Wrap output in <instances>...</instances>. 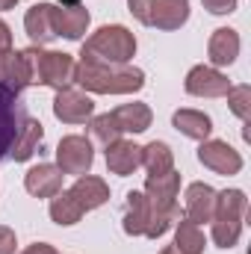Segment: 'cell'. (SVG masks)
<instances>
[{
    "instance_id": "obj_35",
    "label": "cell",
    "mask_w": 251,
    "mask_h": 254,
    "mask_svg": "<svg viewBox=\"0 0 251 254\" xmlns=\"http://www.w3.org/2000/svg\"><path fill=\"white\" fill-rule=\"evenodd\" d=\"M63 6H80V0H60Z\"/></svg>"
},
{
    "instance_id": "obj_34",
    "label": "cell",
    "mask_w": 251,
    "mask_h": 254,
    "mask_svg": "<svg viewBox=\"0 0 251 254\" xmlns=\"http://www.w3.org/2000/svg\"><path fill=\"white\" fill-rule=\"evenodd\" d=\"M160 254H181V252H178L175 246H169V249H163V252H160Z\"/></svg>"
},
{
    "instance_id": "obj_3",
    "label": "cell",
    "mask_w": 251,
    "mask_h": 254,
    "mask_svg": "<svg viewBox=\"0 0 251 254\" xmlns=\"http://www.w3.org/2000/svg\"><path fill=\"white\" fill-rule=\"evenodd\" d=\"M246 192L225 190L216 192V210H213V243L219 249H234L243 234V216H246Z\"/></svg>"
},
{
    "instance_id": "obj_32",
    "label": "cell",
    "mask_w": 251,
    "mask_h": 254,
    "mask_svg": "<svg viewBox=\"0 0 251 254\" xmlns=\"http://www.w3.org/2000/svg\"><path fill=\"white\" fill-rule=\"evenodd\" d=\"M12 48V33L6 27V21H0V51H9Z\"/></svg>"
},
{
    "instance_id": "obj_5",
    "label": "cell",
    "mask_w": 251,
    "mask_h": 254,
    "mask_svg": "<svg viewBox=\"0 0 251 254\" xmlns=\"http://www.w3.org/2000/svg\"><path fill=\"white\" fill-rule=\"evenodd\" d=\"M27 122V113H24V104H21V95L0 86V160L9 157L21 127Z\"/></svg>"
},
{
    "instance_id": "obj_12",
    "label": "cell",
    "mask_w": 251,
    "mask_h": 254,
    "mask_svg": "<svg viewBox=\"0 0 251 254\" xmlns=\"http://www.w3.org/2000/svg\"><path fill=\"white\" fill-rule=\"evenodd\" d=\"M0 86L12 89V92H24L30 86V63L24 57V51H0Z\"/></svg>"
},
{
    "instance_id": "obj_13",
    "label": "cell",
    "mask_w": 251,
    "mask_h": 254,
    "mask_svg": "<svg viewBox=\"0 0 251 254\" xmlns=\"http://www.w3.org/2000/svg\"><path fill=\"white\" fill-rule=\"evenodd\" d=\"M142 166V148L130 139H116L107 145V169L119 178L133 175Z\"/></svg>"
},
{
    "instance_id": "obj_28",
    "label": "cell",
    "mask_w": 251,
    "mask_h": 254,
    "mask_svg": "<svg viewBox=\"0 0 251 254\" xmlns=\"http://www.w3.org/2000/svg\"><path fill=\"white\" fill-rule=\"evenodd\" d=\"M201 3H204V9L213 12V15H231V12L237 9V0H201Z\"/></svg>"
},
{
    "instance_id": "obj_6",
    "label": "cell",
    "mask_w": 251,
    "mask_h": 254,
    "mask_svg": "<svg viewBox=\"0 0 251 254\" xmlns=\"http://www.w3.org/2000/svg\"><path fill=\"white\" fill-rule=\"evenodd\" d=\"M92 160H95V151H92V142L86 136H65L57 148V169L63 175H86L92 169Z\"/></svg>"
},
{
    "instance_id": "obj_8",
    "label": "cell",
    "mask_w": 251,
    "mask_h": 254,
    "mask_svg": "<svg viewBox=\"0 0 251 254\" xmlns=\"http://www.w3.org/2000/svg\"><path fill=\"white\" fill-rule=\"evenodd\" d=\"M184 86H187L189 95H195V98H222V95H228L231 80L222 71H216L213 65H195L187 74Z\"/></svg>"
},
{
    "instance_id": "obj_22",
    "label": "cell",
    "mask_w": 251,
    "mask_h": 254,
    "mask_svg": "<svg viewBox=\"0 0 251 254\" xmlns=\"http://www.w3.org/2000/svg\"><path fill=\"white\" fill-rule=\"evenodd\" d=\"M172 125L178 127L184 136L198 139V142H207V136H210V130H213V122H210L204 113H198V110H178V113L172 116Z\"/></svg>"
},
{
    "instance_id": "obj_2",
    "label": "cell",
    "mask_w": 251,
    "mask_h": 254,
    "mask_svg": "<svg viewBox=\"0 0 251 254\" xmlns=\"http://www.w3.org/2000/svg\"><path fill=\"white\" fill-rule=\"evenodd\" d=\"M136 54V36L122 27V24H113V27H101L98 33H92L80 51V57H89V60H98V63H110V65H127Z\"/></svg>"
},
{
    "instance_id": "obj_29",
    "label": "cell",
    "mask_w": 251,
    "mask_h": 254,
    "mask_svg": "<svg viewBox=\"0 0 251 254\" xmlns=\"http://www.w3.org/2000/svg\"><path fill=\"white\" fill-rule=\"evenodd\" d=\"M15 231L12 228H6V225H0V254H15Z\"/></svg>"
},
{
    "instance_id": "obj_24",
    "label": "cell",
    "mask_w": 251,
    "mask_h": 254,
    "mask_svg": "<svg viewBox=\"0 0 251 254\" xmlns=\"http://www.w3.org/2000/svg\"><path fill=\"white\" fill-rule=\"evenodd\" d=\"M204 246H207L204 231H201L195 222L181 219L178 228H175V249L181 254H204Z\"/></svg>"
},
{
    "instance_id": "obj_11",
    "label": "cell",
    "mask_w": 251,
    "mask_h": 254,
    "mask_svg": "<svg viewBox=\"0 0 251 254\" xmlns=\"http://www.w3.org/2000/svg\"><path fill=\"white\" fill-rule=\"evenodd\" d=\"M95 113V104L89 95L77 92V89H63L57 92V101H54V116L65 122V125H83L89 122Z\"/></svg>"
},
{
    "instance_id": "obj_30",
    "label": "cell",
    "mask_w": 251,
    "mask_h": 254,
    "mask_svg": "<svg viewBox=\"0 0 251 254\" xmlns=\"http://www.w3.org/2000/svg\"><path fill=\"white\" fill-rule=\"evenodd\" d=\"M148 3H151V0H127V6H130V12H133V18H139V21H145V12H148Z\"/></svg>"
},
{
    "instance_id": "obj_19",
    "label": "cell",
    "mask_w": 251,
    "mask_h": 254,
    "mask_svg": "<svg viewBox=\"0 0 251 254\" xmlns=\"http://www.w3.org/2000/svg\"><path fill=\"white\" fill-rule=\"evenodd\" d=\"M151 222V204L145 192H127V213H125V234L130 237H145Z\"/></svg>"
},
{
    "instance_id": "obj_33",
    "label": "cell",
    "mask_w": 251,
    "mask_h": 254,
    "mask_svg": "<svg viewBox=\"0 0 251 254\" xmlns=\"http://www.w3.org/2000/svg\"><path fill=\"white\" fill-rule=\"evenodd\" d=\"M18 0H0V12H6V9H12Z\"/></svg>"
},
{
    "instance_id": "obj_10",
    "label": "cell",
    "mask_w": 251,
    "mask_h": 254,
    "mask_svg": "<svg viewBox=\"0 0 251 254\" xmlns=\"http://www.w3.org/2000/svg\"><path fill=\"white\" fill-rule=\"evenodd\" d=\"M89 9L83 6H51V27L54 36H63L68 42H77L86 30H89Z\"/></svg>"
},
{
    "instance_id": "obj_16",
    "label": "cell",
    "mask_w": 251,
    "mask_h": 254,
    "mask_svg": "<svg viewBox=\"0 0 251 254\" xmlns=\"http://www.w3.org/2000/svg\"><path fill=\"white\" fill-rule=\"evenodd\" d=\"M213 210H216V190L210 184H192L187 190V219L195 225L210 222Z\"/></svg>"
},
{
    "instance_id": "obj_18",
    "label": "cell",
    "mask_w": 251,
    "mask_h": 254,
    "mask_svg": "<svg viewBox=\"0 0 251 254\" xmlns=\"http://www.w3.org/2000/svg\"><path fill=\"white\" fill-rule=\"evenodd\" d=\"M24 27H27V36L33 39L36 48L54 42L57 36H54V27H51V3H36V6H30L27 15H24Z\"/></svg>"
},
{
    "instance_id": "obj_21",
    "label": "cell",
    "mask_w": 251,
    "mask_h": 254,
    "mask_svg": "<svg viewBox=\"0 0 251 254\" xmlns=\"http://www.w3.org/2000/svg\"><path fill=\"white\" fill-rule=\"evenodd\" d=\"M116 125L122 127V133H145L151 127V110L145 104H125L119 110H113Z\"/></svg>"
},
{
    "instance_id": "obj_4",
    "label": "cell",
    "mask_w": 251,
    "mask_h": 254,
    "mask_svg": "<svg viewBox=\"0 0 251 254\" xmlns=\"http://www.w3.org/2000/svg\"><path fill=\"white\" fill-rule=\"evenodd\" d=\"M27 63H30V83L48 86V89H71L74 83V60L68 54H57V51H42V48H27L24 51Z\"/></svg>"
},
{
    "instance_id": "obj_9",
    "label": "cell",
    "mask_w": 251,
    "mask_h": 254,
    "mask_svg": "<svg viewBox=\"0 0 251 254\" xmlns=\"http://www.w3.org/2000/svg\"><path fill=\"white\" fill-rule=\"evenodd\" d=\"M189 18V0H151L145 21L148 27L157 30H181Z\"/></svg>"
},
{
    "instance_id": "obj_20",
    "label": "cell",
    "mask_w": 251,
    "mask_h": 254,
    "mask_svg": "<svg viewBox=\"0 0 251 254\" xmlns=\"http://www.w3.org/2000/svg\"><path fill=\"white\" fill-rule=\"evenodd\" d=\"M42 136H45L42 122L27 119V122H24V127H21V133H18V139H15V145H12V151H9V160H15V163L30 160V157L36 154V148H39Z\"/></svg>"
},
{
    "instance_id": "obj_15",
    "label": "cell",
    "mask_w": 251,
    "mask_h": 254,
    "mask_svg": "<svg viewBox=\"0 0 251 254\" xmlns=\"http://www.w3.org/2000/svg\"><path fill=\"white\" fill-rule=\"evenodd\" d=\"M71 195L83 207V213H89V210H98L101 204L110 201V187L101 178H95V175H80L77 184L71 187Z\"/></svg>"
},
{
    "instance_id": "obj_7",
    "label": "cell",
    "mask_w": 251,
    "mask_h": 254,
    "mask_svg": "<svg viewBox=\"0 0 251 254\" xmlns=\"http://www.w3.org/2000/svg\"><path fill=\"white\" fill-rule=\"evenodd\" d=\"M198 160L207 166V169H213L216 175H240V169H243V157H240V151H234L228 142H222V139H210V142H201V148H198Z\"/></svg>"
},
{
    "instance_id": "obj_17",
    "label": "cell",
    "mask_w": 251,
    "mask_h": 254,
    "mask_svg": "<svg viewBox=\"0 0 251 254\" xmlns=\"http://www.w3.org/2000/svg\"><path fill=\"white\" fill-rule=\"evenodd\" d=\"M207 57H210V63L216 65V68L234 63V60L240 57V36H237V30H231V27L216 30V33L210 36Z\"/></svg>"
},
{
    "instance_id": "obj_26",
    "label": "cell",
    "mask_w": 251,
    "mask_h": 254,
    "mask_svg": "<svg viewBox=\"0 0 251 254\" xmlns=\"http://www.w3.org/2000/svg\"><path fill=\"white\" fill-rule=\"evenodd\" d=\"M92 136L107 148L110 142H116V139H122L125 133H122V127L116 125V119H113V113H104V116H98V119H92Z\"/></svg>"
},
{
    "instance_id": "obj_27",
    "label": "cell",
    "mask_w": 251,
    "mask_h": 254,
    "mask_svg": "<svg viewBox=\"0 0 251 254\" xmlns=\"http://www.w3.org/2000/svg\"><path fill=\"white\" fill-rule=\"evenodd\" d=\"M228 104H231V113L243 122H249L251 116V89L249 86H231L228 89Z\"/></svg>"
},
{
    "instance_id": "obj_14",
    "label": "cell",
    "mask_w": 251,
    "mask_h": 254,
    "mask_svg": "<svg viewBox=\"0 0 251 254\" xmlns=\"http://www.w3.org/2000/svg\"><path fill=\"white\" fill-rule=\"evenodd\" d=\"M63 172L57 169V166H51V163H42V166H36V169H30L27 172V178H24V187L30 195H36V198H54L57 192L63 190Z\"/></svg>"
},
{
    "instance_id": "obj_23",
    "label": "cell",
    "mask_w": 251,
    "mask_h": 254,
    "mask_svg": "<svg viewBox=\"0 0 251 254\" xmlns=\"http://www.w3.org/2000/svg\"><path fill=\"white\" fill-rule=\"evenodd\" d=\"M142 166L151 175H166V172L175 169V154L166 142H148L142 148Z\"/></svg>"
},
{
    "instance_id": "obj_31",
    "label": "cell",
    "mask_w": 251,
    "mask_h": 254,
    "mask_svg": "<svg viewBox=\"0 0 251 254\" xmlns=\"http://www.w3.org/2000/svg\"><path fill=\"white\" fill-rule=\"evenodd\" d=\"M21 254H57V249L48 246V243H36V246H27Z\"/></svg>"
},
{
    "instance_id": "obj_25",
    "label": "cell",
    "mask_w": 251,
    "mask_h": 254,
    "mask_svg": "<svg viewBox=\"0 0 251 254\" xmlns=\"http://www.w3.org/2000/svg\"><path fill=\"white\" fill-rule=\"evenodd\" d=\"M80 216H83V207L74 201L71 190L54 195V201H51V219H54L57 225H77Z\"/></svg>"
},
{
    "instance_id": "obj_1",
    "label": "cell",
    "mask_w": 251,
    "mask_h": 254,
    "mask_svg": "<svg viewBox=\"0 0 251 254\" xmlns=\"http://www.w3.org/2000/svg\"><path fill=\"white\" fill-rule=\"evenodd\" d=\"M74 83L95 95H130L145 86V74L133 65H110L80 57V63L74 65Z\"/></svg>"
}]
</instances>
